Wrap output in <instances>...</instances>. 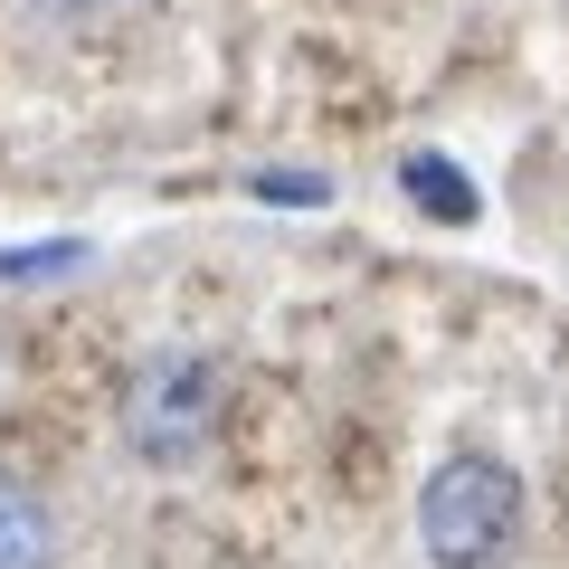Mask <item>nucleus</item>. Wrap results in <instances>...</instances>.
<instances>
[{
    "label": "nucleus",
    "instance_id": "f03ea898",
    "mask_svg": "<svg viewBox=\"0 0 569 569\" xmlns=\"http://www.w3.org/2000/svg\"><path fill=\"white\" fill-rule=\"evenodd\" d=\"M219 408H228V380L209 351H152V361H133V380H123V447L142 456V466H200L209 437H219Z\"/></svg>",
    "mask_w": 569,
    "mask_h": 569
},
{
    "label": "nucleus",
    "instance_id": "20e7f679",
    "mask_svg": "<svg viewBox=\"0 0 569 569\" xmlns=\"http://www.w3.org/2000/svg\"><path fill=\"white\" fill-rule=\"evenodd\" d=\"M399 190H408V200H427V219H447V228H466L475 209H485V200H475V181L447 162V152H408V162H399Z\"/></svg>",
    "mask_w": 569,
    "mask_h": 569
},
{
    "label": "nucleus",
    "instance_id": "7ed1b4c3",
    "mask_svg": "<svg viewBox=\"0 0 569 569\" xmlns=\"http://www.w3.org/2000/svg\"><path fill=\"white\" fill-rule=\"evenodd\" d=\"M0 569H58V512L0 466Z\"/></svg>",
    "mask_w": 569,
    "mask_h": 569
},
{
    "label": "nucleus",
    "instance_id": "f257e3e1",
    "mask_svg": "<svg viewBox=\"0 0 569 569\" xmlns=\"http://www.w3.org/2000/svg\"><path fill=\"white\" fill-rule=\"evenodd\" d=\"M522 541V475L493 447H456L418 485V550L437 569H503Z\"/></svg>",
    "mask_w": 569,
    "mask_h": 569
},
{
    "label": "nucleus",
    "instance_id": "423d86ee",
    "mask_svg": "<svg viewBox=\"0 0 569 569\" xmlns=\"http://www.w3.org/2000/svg\"><path fill=\"white\" fill-rule=\"evenodd\" d=\"M257 200H295V209H323L332 181L323 171H257Z\"/></svg>",
    "mask_w": 569,
    "mask_h": 569
},
{
    "label": "nucleus",
    "instance_id": "39448f33",
    "mask_svg": "<svg viewBox=\"0 0 569 569\" xmlns=\"http://www.w3.org/2000/svg\"><path fill=\"white\" fill-rule=\"evenodd\" d=\"M86 238H39V247H0V284H48V276H77Z\"/></svg>",
    "mask_w": 569,
    "mask_h": 569
}]
</instances>
